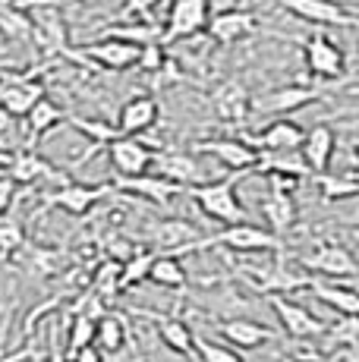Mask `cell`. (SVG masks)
Segmentation results:
<instances>
[{
	"instance_id": "1",
	"label": "cell",
	"mask_w": 359,
	"mask_h": 362,
	"mask_svg": "<svg viewBox=\"0 0 359 362\" xmlns=\"http://www.w3.org/2000/svg\"><path fill=\"white\" fill-rule=\"evenodd\" d=\"M246 177V173H233L230 180H211V183H199V186H189L186 196L196 202L202 208L205 218L218 221L224 227H233V224H246V208L240 205L237 199V180Z\"/></svg>"
},
{
	"instance_id": "2",
	"label": "cell",
	"mask_w": 359,
	"mask_h": 362,
	"mask_svg": "<svg viewBox=\"0 0 359 362\" xmlns=\"http://www.w3.org/2000/svg\"><path fill=\"white\" fill-rule=\"evenodd\" d=\"M208 246H224L230 252H281L284 249V240H278L271 230L265 227H255V224H233V227H224L220 233L215 236H202L199 243H192L186 252H199V249H208Z\"/></svg>"
},
{
	"instance_id": "3",
	"label": "cell",
	"mask_w": 359,
	"mask_h": 362,
	"mask_svg": "<svg viewBox=\"0 0 359 362\" xmlns=\"http://www.w3.org/2000/svg\"><path fill=\"white\" fill-rule=\"evenodd\" d=\"M237 271L265 296H287V293H296V290H309L312 287V281H315V277L287 268L284 262L261 264V268L259 264H240Z\"/></svg>"
},
{
	"instance_id": "4",
	"label": "cell",
	"mask_w": 359,
	"mask_h": 362,
	"mask_svg": "<svg viewBox=\"0 0 359 362\" xmlns=\"http://www.w3.org/2000/svg\"><path fill=\"white\" fill-rule=\"evenodd\" d=\"M66 57L76 60V64H92V66L110 69V73H126V69L139 66L142 47L117 41V38H98V41H88L82 51H66Z\"/></svg>"
},
{
	"instance_id": "5",
	"label": "cell",
	"mask_w": 359,
	"mask_h": 362,
	"mask_svg": "<svg viewBox=\"0 0 359 362\" xmlns=\"http://www.w3.org/2000/svg\"><path fill=\"white\" fill-rule=\"evenodd\" d=\"M300 180H287V177H271V189L261 199V214L268 221V230L274 236H284L287 230H293L296 224V202H293V189Z\"/></svg>"
},
{
	"instance_id": "6",
	"label": "cell",
	"mask_w": 359,
	"mask_h": 362,
	"mask_svg": "<svg viewBox=\"0 0 359 362\" xmlns=\"http://www.w3.org/2000/svg\"><path fill=\"white\" fill-rule=\"evenodd\" d=\"M208 0H174L164 23V41L161 45H177L183 38L208 29Z\"/></svg>"
},
{
	"instance_id": "7",
	"label": "cell",
	"mask_w": 359,
	"mask_h": 362,
	"mask_svg": "<svg viewBox=\"0 0 359 362\" xmlns=\"http://www.w3.org/2000/svg\"><path fill=\"white\" fill-rule=\"evenodd\" d=\"M107 155L117 170V180H129V177H145V173H151V164H155L158 151H151L139 136H120L117 142L107 145Z\"/></svg>"
},
{
	"instance_id": "8",
	"label": "cell",
	"mask_w": 359,
	"mask_h": 362,
	"mask_svg": "<svg viewBox=\"0 0 359 362\" xmlns=\"http://www.w3.org/2000/svg\"><path fill=\"white\" fill-rule=\"evenodd\" d=\"M243 142H249L259 155H284V151H300L302 142H306V129L293 120H274L268 123L261 132L255 136H240Z\"/></svg>"
},
{
	"instance_id": "9",
	"label": "cell",
	"mask_w": 359,
	"mask_h": 362,
	"mask_svg": "<svg viewBox=\"0 0 359 362\" xmlns=\"http://www.w3.org/2000/svg\"><path fill=\"white\" fill-rule=\"evenodd\" d=\"M302 60H306V69L319 79H337L347 69V57L343 51L328 38L324 32H312L302 45Z\"/></svg>"
},
{
	"instance_id": "10",
	"label": "cell",
	"mask_w": 359,
	"mask_h": 362,
	"mask_svg": "<svg viewBox=\"0 0 359 362\" xmlns=\"http://www.w3.org/2000/svg\"><path fill=\"white\" fill-rule=\"evenodd\" d=\"M196 151L218 158L233 173H255V167L261 161L259 151L249 142H243V139H202V142H196Z\"/></svg>"
},
{
	"instance_id": "11",
	"label": "cell",
	"mask_w": 359,
	"mask_h": 362,
	"mask_svg": "<svg viewBox=\"0 0 359 362\" xmlns=\"http://www.w3.org/2000/svg\"><path fill=\"white\" fill-rule=\"evenodd\" d=\"M300 264L324 277H359V262L341 243H322V246H315V252L302 255Z\"/></svg>"
},
{
	"instance_id": "12",
	"label": "cell",
	"mask_w": 359,
	"mask_h": 362,
	"mask_svg": "<svg viewBox=\"0 0 359 362\" xmlns=\"http://www.w3.org/2000/svg\"><path fill=\"white\" fill-rule=\"evenodd\" d=\"M268 305L274 309V315H278L281 328H284L293 340H309V337H322L324 331V322L312 315V312L306 309V305L293 303V299L287 296H268Z\"/></svg>"
},
{
	"instance_id": "13",
	"label": "cell",
	"mask_w": 359,
	"mask_h": 362,
	"mask_svg": "<svg viewBox=\"0 0 359 362\" xmlns=\"http://www.w3.org/2000/svg\"><path fill=\"white\" fill-rule=\"evenodd\" d=\"M41 98H47L45 82L35 79V76H16V79L0 86V110L6 117H23L25 120Z\"/></svg>"
},
{
	"instance_id": "14",
	"label": "cell",
	"mask_w": 359,
	"mask_h": 362,
	"mask_svg": "<svg viewBox=\"0 0 359 362\" xmlns=\"http://www.w3.org/2000/svg\"><path fill=\"white\" fill-rule=\"evenodd\" d=\"M32 35L45 45L47 54H64L66 57V19L51 0H35L32 13Z\"/></svg>"
},
{
	"instance_id": "15",
	"label": "cell",
	"mask_w": 359,
	"mask_h": 362,
	"mask_svg": "<svg viewBox=\"0 0 359 362\" xmlns=\"http://www.w3.org/2000/svg\"><path fill=\"white\" fill-rule=\"evenodd\" d=\"M293 16H300L302 23H315V25H350L359 29V16L347 13L341 4L334 0H281Z\"/></svg>"
},
{
	"instance_id": "16",
	"label": "cell",
	"mask_w": 359,
	"mask_h": 362,
	"mask_svg": "<svg viewBox=\"0 0 359 362\" xmlns=\"http://www.w3.org/2000/svg\"><path fill=\"white\" fill-rule=\"evenodd\" d=\"M107 192H117L114 189V183H105V186H88V183H60V189H54V192H47V205H54V208H60V211H66V214H86L88 208L95 205L101 196H107Z\"/></svg>"
},
{
	"instance_id": "17",
	"label": "cell",
	"mask_w": 359,
	"mask_h": 362,
	"mask_svg": "<svg viewBox=\"0 0 359 362\" xmlns=\"http://www.w3.org/2000/svg\"><path fill=\"white\" fill-rule=\"evenodd\" d=\"M202 236H199V230L189 224V221L183 218H167V221H158L155 227L148 230V243L151 246H158V252L161 255H174L180 249H186L189 243H199Z\"/></svg>"
},
{
	"instance_id": "18",
	"label": "cell",
	"mask_w": 359,
	"mask_h": 362,
	"mask_svg": "<svg viewBox=\"0 0 359 362\" xmlns=\"http://www.w3.org/2000/svg\"><path fill=\"white\" fill-rule=\"evenodd\" d=\"M158 123V101L151 95H136L120 107L117 129L120 136H145Z\"/></svg>"
},
{
	"instance_id": "19",
	"label": "cell",
	"mask_w": 359,
	"mask_h": 362,
	"mask_svg": "<svg viewBox=\"0 0 359 362\" xmlns=\"http://www.w3.org/2000/svg\"><path fill=\"white\" fill-rule=\"evenodd\" d=\"M4 167H6V177H13V183H16V186L35 183V180H41V177L66 183V180L60 177V173L54 170V167L47 164L45 158H38L35 151H29V148L16 151V155H6V158H4Z\"/></svg>"
},
{
	"instance_id": "20",
	"label": "cell",
	"mask_w": 359,
	"mask_h": 362,
	"mask_svg": "<svg viewBox=\"0 0 359 362\" xmlns=\"http://www.w3.org/2000/svg\"><path fill=\"white\" fill-rule=\"evenodd\" d=\"M255 29V19L252 13L246 10H218L211 13L208 19V38L218 41V45H237L240 38H246Z\"/></svg>"
},
{
	"instance_id": "21",
	"label": "cell",
	"mask_w": 359,
	"mask_h": 362,
	"mask_svg": "<svg viewBox=\"0 0 359 362\" xmlns=\"http://www.w3.org/2000/svg\"><path fill=\"white\" fill-rule=\"evenodd\" d=\"M151 173L183 186V189L202 183V180H199V164L192 161V155H183V151H158L155 164H151Z\"/></svg>"
},
{
	"instance_id": "22",
	"label": "cell",
	"mask_w": 359,
	"mask_h": 362,
	"mask_svg": "<svg viewBox=\"0 0 359 362\" xmlns=\"http://www.w3.org/2000/svg\"><path fill=\"white\" fill-rule=\"evenodd\" d=\"M211 104H215L218 117L224 123H246V117H249V110H252L246 86H240V82H233V79L220 82V86L215 88Z\"/></svg>"
},
{
	"instance_id": "23",
	"label": "cell",
	"mask_w": 359,
	"mask_h": 362,
	"mask_svg": "<svg viewBox=\"0 0 359 362\" xmlns=\"http://www.w3.org/2000/svg\"><path fill=\"white\" fill-rule=\"evenodd\" d=\"M334 148H337V136L331 127H324V123H319V127H312L306 132V142H302V158H306L309 170L315 173V177H322V173H328L331 167V158H334Z\"/></svg>"
},
{
	"instance_id": "24",
	"label": "cell",
	"mask_w": 359,
	"mask_h": 362,
	"mask_svg": "<svg viewBox=\"0 0 359 362\" xmlns=\"http://www.w3.org/2000/svg\"><path fill=\"white\" fill-rule=\"evenodd\" d=\"M117 192H136V196L155 202V205H167L174 196H180V192H186L183 186L170 183V180L158 177V173H145V177H129V180H117L114 183Z\"/></svg>"
},
{
	"instance_id": "25",
	"label": "cell",
	"mask_w": 359,
	"mask_h": 362,
	"mask_svg": "<svg viewBox=\"0 0 359 362\" xmlns=\"http://www.w3.org/2000/svg\"><path fill=\"white\" fill-rule=\"evenodd\" d=\"M218 328H220V337L230 346H240V350H259L261 344L274 340V334L268 331L265 325L252 322V318H227Z\"/></svg>"
},
{
	"instance_id": "26",
	"label": "cell",
	"mask_w": 359,
	"mask_h": 362,
	"mask_svg": "<svg viewBox=\"0 0 359 362\" xmlns=\"http://www.w3.org/2000/svg\"><path fill=\"white\" fill-rule=\"evenodd\" d=\"M322 95L315 88H302V86H284V88H274L261 98L255 107L259 110H268V114H290V110H300L306 104L319 101Z\"/></svg>"
},
{
	"instance_id": "27",
	"label": "cell",
	"mask_w": 359,
	"mask_h": 362,
	"mask_svg": "<svg viewBox=\"0 0 359 362\" xmlns=\"http://www.w3.org/2000/svg\"><path fill=\"white\" fill-rule=\"evenodd\" d=\"M309 293H312L319 303L331 305L334 312H341L343 318H359V293L350 287H337V284H328V281H319L315 277L312 287H309Z\"/></svg>"
},
{
	"instance_id": "28",
	"label": "cell",
	"mask_w": 359,
	"mask_h": 362,
	"mask_svg": "<svg viewBox=\"0 0 359 362\" xmlns=\"http://www.w3.org/2000/svg\"><path fill=\"white\" fill-rule=\"evenodd\" d=\"M148 318H155L158 322V334H161V340H164L167 350L180 353V356H196V331H189L180 318L151 315V312H148Z\"/></svg>"
},
{
	"instance_id": "29",
	"label": "cell",
	"mask_w": 359,
	"mask_h": 362,
	"mask_svg": "<svg viewBox=\"0 0 359 362\" xmlns=\"http://www.w3.org/2000/svg\"><path fill=\"white\" fill-rule=\"evenodd\" d=\"M259 173H271V177H287V180H302L309 177V164L302 158V151H284V155H261Z\"/></svg>"
},
{
	"instance_id": "30",
	"label": "cell",
	"mask_w": 359,
	"mask_h": 362,
	"mask_svg": "<svg viewBox=\"0 0 359 362\" xmlns=\"http://www.w3.org/2000/svg\"><path fill=\"white\" fill-rule=\"evenodd\" d=\"M66 123H70L76 132H82V136L92 142L88 155H95L98 148H107L110 142H117V139H120V129L110 127L107 120H88V117H79V114H66ZM88 155H86V158H88Z\"/></svg>"
},
{
	"instance_id": "31",
	"label": "cell",
	"mask_w": 359,
	"mask_h": 362,
	"mask_svg": "<svg viewBox=\"0 0 359 362\" xmlns=\"http://www.w3.org/2000/svg\"><path fill=\"white\" fill-rule=\"evenodd\" d=\"M123 344H126V318L107 312L98 322V328H95V346L107 356V353H120Z\"/></svg>"
},
{
	"instance_id": "32",
	"label": "cell",
	"mask_w": 359,
	"mask_h": 362,
	"mask_svg": "<svg viewBox=\"0 0 359 362\" xmlns=\"http://www.w3.org/2000/svg\"><path fill=\"white\" fill-rule=\"evenodd\" d=\"M66 120V114H64V107H60L57 101H51V98H41L35 107H32V114L25 117V127H29V139H38V136H45V132H51L57 123H64Z\"/></svg>"
},
{
	"instance_id": "33",
	"label": "cell",
	"mask_w": 359,
	"mask_h": 362,
	"mask_svg": "<svg viewBox=\"0 0 359 362\" xmlns=\"http://www.w3.org/2000/svg\"><path fill=\"white\" fill-rule=\"evenodd\" d=\"M120 277H123V262L105 259V262L98 264V271H95L92 284H88V290H92L95 296H101L105 303H110V299L120 293Z\"/></svg>"
},
{
	"instance_id": "34",
	"label": "cell",
	"mask_w": 359,
	"mask_h": 362,
	"mask_svg": "<svg viewBox=\"0 0 359 362\" xmlns=\"http://www.w3.org/2000/svg\"><path fill=\"white\" fill-rule=\"evenodd\" d=\"M148 281L158 284V287L180 290V287H186V268L180 264V259H174V255H158L155 264H151Z\"/></svg>"
},
{
	"instance_id": "35",
	"label": "cell",
	"mask_w": 359,
	"mask_h": 362,
	"mask_svg": "<svg viewBox=\"0 0 359 362\" xmlns=\"http://www.w3.org/2000/svg\"><path fill=\"white\" fill-rule=\"evenodd\" d=\"M315 180H319V186H322V199L324 202L359 196V186L353 183L350 173H322V177H315Z\"/></svg>"
},
{
	"instance_id": "36",
	"label": "cell",
	"mask_w": 359,
	"mask_h": 362,
	"mask_svg": "<svg viewBox=\"0 0 359 362\" xmlns=\"http://www.w3.org/2000/svg\"><path fill=\"white\" fill-rule=\"evenodd\" d=\"M95 328H98V322L88 315H70V331H66V350L79 353L86 350V346H95Z\"/></svg>"
},
{
	"instance_id": "37",
	"label": "cell",
	"mask_w": 359,
	"mask_h": 362,
	"mask_svg": "<svg viewBox=\"0 0 359 362\" xmlns=\"http://www.w3.org/2000/svg\"><path fill=\"white\" fill-rule=\"evenodd\" d=\"M158 255L155 252H133L126 262H123V277H120V290H129L136 284L148 281L151 264H155Z\"/></svg>"
},
{
	"instance_id": "38",
	"label": "cell",
	"mask_w": 359,
	"mask_h": 362,
	"mask_svg": "<svg viewBox=\"0 0 359 362\" xmlns=\"http://www.w3.org/2000/svg\"><path fill=\"white\" fill-rule=\"evenodd\" d=\"M25 246V233H23V224L10 214L0 218V255H16L19 249Z\"/></svg>"
},
{
	"instance_id": "39",
	"label": "cell",
	"mask_w": 359,
	"mask_h": 362,
	"mask_svg": "<svg viewBox=\"0 0 359 362\" xmlns=\"http://www.w3.org/2000/svg\"><path fill=\"white\" fill-rule=\"evenodd\" d=\"M0 32L10 38H32V19L13 6H0Z\"/></svg>"
},
{
	"instance_id": "40",
	"label": "cell",
	"mask_w": 359,
	"mask_h": 362,
	"mask_svg": "<svg viewBox=\"0 0 359 362\" xmlns=\"http://www.w3.org/2000/svg\"><path fill=\"white\" fill-rule=\"evenodd\" d=\"M196 356L202 362H243L240 353H233L230 346H220L215 340L202 337V334H196Z\"/></svg>"
},
{
	"instance_id": "41",
	"label": "cell",
	"mask_w": 359,
	"mask_h": 362,
	"mask_svg": "<svg viewBox=\"0 0 359 362\" xmlns=\"http://www.w3.org/2000/svg\"><path fill=\"white\" fill-rule=\"evenodd\" d=\"M167 51H164V45H145L142 47V57H139V69H145L148 76H155L158 69H164L167 64Z\"/></svg>"
},
{
	"instance_id": "42",
	"label": "cell",
	"mask_w": 359,
	"mask_h": 362,
	"mask_svg": "<svg viewBox=\"0 0 359 362\" xmlns=\"http://www.w3.org/2000/svg\"><path fill=\"white\" fill-rule=\"evenodd\" d=\"M13 199H16V183H13V177L0 173V218H4V214L10 211Z\"/></svg>"
},
{
	"instance_id": "43",
	"label": "cell",
	"mask_w": 359,
	"mask_h": 362,
	"mask_svg": "<svg viewBox=\"0 0 359 362\" xmlns=\"http://www.w3.org/2000/svg\"><path fill=\"white\" fill-rule=\"evenodd\" d=\"M35 359H41L35 344H25V346H19V350L6 353V356H0V362H35Z\"/></svg>"
},
{
	"instance_id": "44",
	"label": "cell",
	"mask_w": 359,
	"mask_h": 362,
	"mask_svg": "<svg viewBox=\"0 0 359 362\" xmlns=\"http://www.w3.org/2000/svg\"><path fill=\"white\" fill-rule=\"evenodd\" d=\"M161 4V0H126V10L123 13H136V16H151V10Z\"/></svg>"
},
{
	"instance_id": "45",
	"label": "cell",
	"mask_w": 359,
	"mask_h": 362,
	"mask_svg": "<svg viewBox=\"0 0 359 362\" xmlns=\"http://www.w3.org/2000/svg\"><path fill=\"white\" fill-rule=\"evenodd\" d=\"M70 362H105V353H101L98 346H86V350L73 353Z\"/></svg>"
},
{
	"instance_id": "46",
	"label": "cell",
	"mask_w": 359,
	"mask_h": 362,
	"mask_svg": "<svg viewBox=\"0 0 359 362\" xmlns=\"http://www.w3.org/2000/svg\"><path fill=\"white\" fill-rule=\"evenodd\" d=\"M51 340H54V362H70V359L60 356V350H57V334H51Z\"/></svg>"
},
{
	"instance_id": "47",
	"label": "cell",
	"mask_w": 359,
	"mask_h": 362,
	"mask_svg": "<svg viewBox=\"0 0 359 362\" xmlns=\"http://www.w3.org/2000/svg\"><path fill=\"white\" fill-rule=\"evenodd\" d=\"M350 177H353V183L359 186V167H356V170H350Z\"/></svg>"
},
{
	"instance_id": "48",
	"label": "cell",
	"mask_w": 359,
	"mask_h": 362,
	"mask_svg": "<svg viewBox=\"0 0 359 362\" xmlns=\"http://www.w3.org/2000/svg\"><path fill=\"white\" fill-rule=\"evenodd\" d=\"M353 155H356V161H359V139H353Z\"/></svg>"
},
{
	"instance_id": "49",
	"label": "cell",
	"mask_w": 359,
	"mask_h": 362,
	"mask_svg": "<svg viewBox=\"0 0 359 362\" xmlns=\"http://www.w3.org/2000/svg\"><path fill=\"white\" fill-rule=\"evenodd\" d=\"M353 224L359 227V208H356V211H353Z\"/></svg>"
},
{
	"instance_id": "50",
	"label": "cell",
	"mask_w": 359,
	"mask_h": 362,
	"mask_svg": "<svg viewBox=\"0 0 359 362\" xmlns=\"http://www.w3.org/2000/svg\"><path fill=\"white\" fill-rule=\"evenodd\" d=\"M284 362H306V359H284Z\"/></svg>"
},
{
	"instance_id": "51",
	"label": "cell",
	"mask_w": 359,
	"mask_h": 362,
	"mask_svg": "<svg viewBox=\"0 0 359 362\" xmlns=\"http://www.w3.org/2000/svg\"><path fill=\"white\" fill-rule=\"evenodd\" d=\"M51 4H54V0H51Z\"/></svg>"
}]
</instances>
